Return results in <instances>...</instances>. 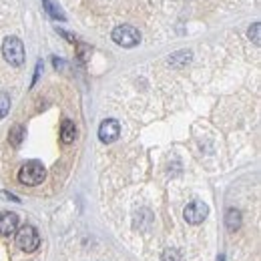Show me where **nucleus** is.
<instances>
[{"instance_id":"nucleus-1","label":"nucleus","mask_w":261,"mask_h":261,"mask_svg":"<svg viewBox=\"0 0 261 261\" xmlns=\"http://www.w3.org/2000/svg\"><path fill=\"white\" fill-rule=\"evenodd\" d=\"M44 177H46V169L38 161H29L18 171V181L22 185H40L44 181Z\"/></svg>"},{"instance_id":"nucleus-2","label":"nucleus","mask_w":261,"mask_h":261,"mask_svg":"<svg viewBox=\"0 0 261 261\" xmlns=\"http://www.w3.org/2000/svg\"><path fill=\"white\" fill-rule=\"evenodd\" d=\"M2 55L12 66H22L24 63V44L16 36H8L2 44Z\"/></svg>"},{"instance_id":"nucleus-3","label":"nucleus","mask_w":261,"mask_h":261,"mask_svg":"<svg viewBox=\"0 0 261 261\" xmlns=\"http://www.w3.org/2000/svg\"><path fill=\"white\" fill-rule=\"evenodd\" d=\"M16 245H18L22 251H27V253L36 251L38 245H40V235H38V231H36L33 225L20 227L16 231Z\"/></svg>"},{"instance_id":"nucleus-4","label":"nucleus","mask_w":261,"mask_h":261,"mask_svg":"<svg viewBox=\"0 0 261 261\" xmlns=\"http://www.w3.org/2000/svg\"><path fill=\"white\" fill-rule=\"evenodd\" d=\"M113 40L119 44V46H125V48H133L141 42V34L137 29H133L129 24H123V27H117L113 31Z\"/></svg>"},{"instance_id":"nucleus-5","label":"nucleus","mask_w":261,"mask_h":261,"mask_svg":"<svg viewBox=\"0 0 261 261\" xmlns=\"http://www.w3.org/2000/svg\"><path fill=\"white\" fill-rule=\"evenodd\" d=\"M207 215H209V207H207L203 201H193V203H189V205L185 207V211H183L185 221L191 223V225L203 223Z\"/></svg>"},{"instance_id":"nucleus-6","label":"nucleus","mask_w":261,"mask_h":261,"mask_svg":"<svg viewBox=\"0 0 261 261\" xmlns=\"http://www.w3.org/2000/svg\"><path fill=\"white\" fill-rule=\"evenodd\" d=\"M119 135H121V125H119V121L107 119V121L100 123V127H98V139H100L102 143H113V141L119 139Z\"/></svg>"},{"instance_id":"nucleus-7","label":"nucleus","mask_w":261,"mask_h":261,"mask_svg":"<svg viewBox=\"0 0 261 261\" xmlns=\"http://www.w3.org/2000/svg\"><path fill=\"white\" fill-rule=\"evenodd\" d=\"M18 231V215L16 213H2L0 215V235L4 237H10V235H16Z\"/></svg>"},{"instance_id":"nucleus-8","label":"nucleus","mask_w":261,"mask_h":261,"mask_svg":"<svg viewBox=\"0 0 261 261\" xmlns=\"http://www.w3.org/2000/svg\"><path fill=\"white\" fill-rule=\"evenodd\" d=\"M74 137H76V127H74V123L72 121H63V125H61V139H63V143L65 145H70L72 141H74Z\"/></svg>"},{"instance_id":"nucleus-9","label":"nucleus","mask_w":261,"mask_h":261,"mask_svg":"<svg viewBox=\"0 0 261 261\" xmlns=\"http://www.w3.org/2000/svg\"><path fill=\"white\" fill-rule=\"evenodd\" d=\"M225 225L231 233H235L237 229L241 227V213L237 211V209H227V213H225Z\"/></svg>"},{"instance_id":"nucleus-10","label":"nucleus","mask_w":261,"mask_h":261,"mask_svg":"<svg viewBox=\"0 0 261 261\" xmlns=\"http://www.w3.org/2000/svg\"><path fill=\"white\" fill-rule=\"evenodd\" d=\"M42 6H44V10L48 12V16L50 18H55V20H61V22H65L66 20V16H65V12L53 2V0H42Z\"/></svg>"},{"instance_id":"nucleus-11","label":"nucleus","mask_w":261,"mask_h":261,"mask_svg":"<svg viewBox=\"0 0 261 261\" xmlns=\"http://www.w3.org/2000/svg\"><path fill=\"white\" fill-rule=\"evenodd\" d=\"M8 139H10V145L12 147H20L22 139H24V127L22 125H14L10 133H8Z\"/></svg>"},{"instance_id":"nucleus-12","label":"nucleus","mask_w":261,"mask_h":261,"mask_svg":"<svg viewBox=\"0 0 261 261\" xmlns=\"http://www.w3.org/2000/svg\"><path fill=\"white\" fill-rule=\"evenodd\" d=\"M10 111V97L6 93H0V119H4Z\"/></svg>"},{"instance_id":"nucleus-13","label":"nucleus","mask_w":261,"mask_h":261,"mask_svg":"<svg viewBox=\"0 0 261 261\" xmlns=\"http://www.w3.org/2000/svg\"><path fill=\"white\" fill-rule=\"evenodd\" d=\"M161 261H181V255L175 249H167L163 255H161Z\"/></svg>"},{"instance_id":"nucleus-14","label":"nucleus","mask_w":261,"mask_h":261,"mask_svg":"<svg viewBox=\"0 0 261 261\" xmlns=\"http://www.w3.org/2000/svg\"><path fill=\"white\" fill-rule=\"evenodd\" d=\"M249 36L253 38L255 44H259V22H255V24L249 29Z\"/></svg>"},{"instance_id":"nucleus-15","label":"nucleus","mask_w":261,"mask_h":261,"mask_svg":"<svg viewBox=\"0 0 261 261\" xmlns=\"http://www.w3.org/2000/svg\"><path fill=\"white\" fill-rule=\"evenodd\" d=\"M4 197H8V199H12V201H18V197L10 195V193H4Z\"/></svg>"},{"instance_id":"nucleus-16","label":"nucleus","mask_w":261,"mask_h":261,"mask_svg":"<svg viewBox=\"0 0 261 261\" xmlns=\"http://www.w3.org/2000/svg\"><path fill=\"white\" fill-rule=\"evenodd\" d=\"M217 261H225V257H223V255H219V259Z\"/></svg>"}]
</instances>
